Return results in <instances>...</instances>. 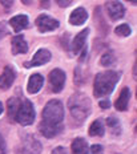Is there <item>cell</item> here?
Masks as SVG:
<instances>
[{
    "label": "cell",
    "mask_w": 137,
    "mask_h": 154,
    "mask_svg": "<svg viewBox=\"0 0 137 154\" xmlns=\"http://www.w3.org/2000/svg\"><path fill=\"white\" fill-rule=\"evenodd\" d=\"M64 106L59 100H51L47 102L43 110V121L39 125V130L47 138L56 137L63 130Z\"/></svg>",
    "instance_id": "1"
},
{
    "label": "cell",
    "mask_w": 137,
    "mask_h": 154,
    "mask_svg": "<svg viewBox=\"0 0 137 154\" xmlns=\"http://www.w3.org/2000/svg\"><path fill=\"white\" fill-rule=\"evenodd\" d=\"M119 80H120V75L117 72H113V70L98 73V75L95 77V82H93L95 96H96L97 98L109 96L111 93L113 92L114 86H116Z\"/></svg>",
    "instance_id": "2"
},
{
    "label": "cell",
    "mask_w": 137,
    "mask_h": 154,
    "mask_svg": "<svg viewBox=\"0 0 137 154\" xmlns=\"http://www.w3.org/2000/svg\"><path fill=\"white\" fill-rule=\"evenodd\" d=\"M68 108L72 117L79 122H83L91 113V101L84 93H75L68 101Z\"/></svg>",
    "instance_id": "3"
},
{
    "label": "cell",
    "mask_w": 137,
    "mask_h": 154,
    "mask_svg": "<svg viewBox=\"0 0 137 154\" xmlns=\"http://www.w3.org/2000/svg\"><path fill=\"white\" fill-rule=\"evenodd\" d=\"M35 116H36V112H35L32 102L30 100H24L19 106L15 120L23 126H27V125H31L35 121Z\"/></svg>",
    "instance_id": "4"
},
{
    "label": "cell",
    "mask_w": 137,
    "mask_h": 154,
    "mask_svg": "<svg viewBox=\"0 0 137 154\" xmlns=\"http://www.w3.org/2000/svg\"><path fill=\"white\" fill-rule=\"evenodd\" d=\"M48 81H49V86L51 91L53 93H59L63 91L65 84V73L61 69H53L48 76Z\"/></svg>",
    "instance_id": "5"
},
{
    "label": "cell",
    "mask_w": 137,
    "mask_h": 154,
    "mask_svg": "<svg viewBox=\"0 0 137 154\" xmlns=\"http://www.w3.org/2000/svg\"><path fill=\"white\" fill-rule=\"evenodd\" d=\"M60 23L56 20V19H52L48 15H40L39 17L36 19V27L40 32H51L55 31L56 28H59Z\"/></svg>",
    "instance_id": "6"
},
{
    "label": "cell",
    "mask_w": 137,
    "mask_h": 154,
    "mask_svg": "<svg viewBox=\"0 0 137 154\" xmlns=\"http://www.w3.org/2000/svg\"><path fill=\"white\" fill-rule=\"evenodd\" d=\"M51 52L48 49H39L36 53H35V56L32 57V60L28 63H25L24 65L27 66V68H32V66H40V65H44V64H47L51 60Z\"/></svg>",
    "instance_id": "7"
},
{
    "label": "cell",
    "mask_w": 137,
    "mask_h": 154,
    "mask_svg": "<svg viewBox=\"0 0 137 154\" xmlns=\"http://www.w3.org/2000/svg\"><path fill=\"white\" fill-rule=\"evenodd\" d=\"M15 77H16V72L12 66L7 65L3 70L2 76H0V89L3 91H7V89L11 88V85L14 84Z\"/></svg>",
    "instance_id": "8"
},
{
    "label": "cell",
    "mask_w": 137,
    "mask_h": 154,
    "mask_svg": "<svg viewBox=\"0 0 137 154\" xmlns=\"http://www.w3.org/2000/svg\"><path fill=\"white\" fill-rule=\"evenodd\" d=\"M105 7H107L108 15L112 20H120L125 15V7L120 2H108Z\"/></svg>",
    "instance_id": "9"
},
{
    "label": "cell",
    "mask_w": 137,
    "mask_h": 154,
    "mask_svg": "<svg viewBox=\"0 0 137 154\" xmlns=\"http://www.w3.org/2000/svg\"><path fill=\"white\" fill-rule=\"evenodd\" d=\"M23 153L24 154H40L41 143L33 136H27L23 141Z\"/></svg>",
    "instance_id": "10"
},
{
    "label": "cell",
    "mask_w": 137,
    "mask_h": 154,
    "mask_svg": "<svg viewBox=\"0 0 137 154\" xmlns=\"http://www.w3.org/2000/svg\"><path fill=\"white\" fill-rule=\"evenodd\" d=\"M129 100H130V89L128 86H125V88L121 89L119 98H117L116 102H114V108H116L119 112H125L126 109H128Z\"/></svg>",
    "instance_id": "11"
},
{
    "label": "cell",
    "mask_w": 137,
    "mask_h": 154,
    "mask_svg": "<svg viewBox=\"0 0 137 154\" xmlns=\"http://www.w3.org/2000/svg\"><path fill=\"white\" fill-rule=\"evenodd\" d=\"M44 84V77L40 75V73H35L30 77V81H28V93H31V94H35V93H37L41 89V86Z\"/></svg>",
    "instance_id": "12"
},
{
    "label": "cell",
    "mask_w": 137,
    "mask_h": 154,
    "mask_svg": "<svg viewBox=\"0 0 137 154\" xmlns=\"http://www.w3.org/2000/svg\"><path fill=\"white\" fill-rule=\"evenodd\" d=\"M88 33H89V29H88V28H85V29H83L80 33H77V36L73 38V43H72V51H73V53L77 54L83 49V48H84L85 40H87V37H88Z\"/></svg>",
    "instance_id": "13"
},
{
    "label": "cell",
    "mask_w": 137,
    "mask_h": 154,
    "mask_svg": "<svg viewBox=\"0 0 137 154\" xmlns=\"http://www.w3.org/2000/svg\"><path fill=\"white\" fill-rule=\"evenodd\" d=\"M87 19H88V12L83 7H80V8H76L71 14V16H69V23L72 25H81L83 23H85Z\"/></svg>",
    "instance_id": "14"
},
{
    "label": "cell",
    "mask_w": 137,
    "mask_h": 154,
    "mask_svg": "<svg viewBox=\"0 0 137 154\" xmlns=\"http://www.w3.org/2000/svg\"><path fill=\"white\" fill-rule=\"evenodd\" d=\"M28 52V44L25 43L24 37L21 35L15 36L12 38V53L19 54V53H27Z\"/></svg>",
    "instance_id": "15"
},
{
    "label": "cell",
    "mask_w": 137,
    "mask_h": 154,
    "mask_svg": "<svg viewBox=\"0 0 137 154\" xmlns=\"http://www.w3.org/2000/svg\"><path fill=\"white\" fill-rule=\"evenodd\" d=\"M28 23H30V20H28V17L25 15H16L9 20V24H11V27L14 28L15 32H20L21 29L27 28Z\"/></svg>",
    "instance_id": "16"
},
{
    "label": "cell",
    "mask_w": 137,
    "mask_h": 154,
    "mask_svg": "<svg viewBox=\"0 0 137 154\" xmlns=\"http://www.w3.org/2000/svg\"><path fill=\"white\" fill-rule=\"evenodd\" d=\"M72 154H89L88 142L84 138H76L72 142Z\"/></svg>",
    "instance_id": "17"
},
{
    "label": "cell",
    "mask_w": 137,
    "mask_h": 154,
    "mask_svg": "<svg viewBox=\"0 0 137 154\" xmlns=\"http://www.w3.org/2000/svg\"><path fill=\"white\" fill-rule=\"evenodd\" d=\"M19 106H20V101H19L17 97H11L8 100L7 108H8V117H9V120H15V118H16V113L19 110Z\"/></svg>",
    "instance_id": "18"
},
{
    "label": "cell",
    "mask_w": 137,
    "mask_h": 154,
    "mask_svg": "<svg viewBox=\"0 0 137 154\" xmlns=\"http://www.w3.org/2000/svg\"><path fill=\"white\" fill-rule=\"evenodd\" d=\"M89 134L93 137L96 136H103L104 134V124L101 120H96L93 121L91 125V128H89Z\"/></svg>",
    "instance_id": "19"
},
{
    "label": "cell",
    "mask_w": 137,
    "mask_h": 154,
    "mask_svg": "<svg viewBox=\"0 0 137 154\" xmlns=\"http://www.w3.org/2000/svg\"><path fill=\"white\" fill-rule=\"evenodd\" d=\"M117 36H121V37H126L129 36L130 33H132V29H130V27L128 24H121L119 27H116V29H114Z\"/></svg>",
    "instance_id": "20"
},
{
    "label": "cell",
    "mask_w": 137,
    "mask_h": 154,
    "mask_svg": "<svg viewBox=\"0 0 137 154\" xmlns=\"http://www.w3.org/2000/svg\"><path fill=\"white\" fill-rule=\"evenodd\" d=\"M114 60H116V57H114L113 52H107V53H104L103 56H101L100 63H101V65L103 66H109V65H112V64L114 63Z\"/></svg>",
    "instance_id": "21"
},
{
    "label": "cell",
    "mask_w": 137,
    "mask_h": 154,
    "mask_svg": "<svg viewBox=\"0 0 137 154\" xmlns=\"http://www.w3.org/2000/svg\"><path fill=\"white\" fill-rule=\"evenodd\" d=\"M107 124L109 125V128L111 129H113V133H120V129H121V126H120V122H119V120H117L116 117H109V118H107Z\"/></svg>",
    "instance_id": "22"
},
{
    "label": "cell",
    "mask_w": 137,
    "mask_h": 154,
    "mask_svg": "<svg viewBox=\"0 0 137 154\" xmlns=\"http://www.w3.org/2000/svg\"><path fill=\"white\" fill-rule=\"evenodd\" d=\"M103 153H104V150L101 145H93L89 149V154H103Z\"/></svg>",
    "instance_id": "23"
},
{
    "label": "cell",
    "mask_w": 137,
    "mask_h": 154,
    "mask_svg": "<svg viewBox=\"0 0 137 154\" xmlns=\"http://www.w3.org/2000/svg\"><path fill=\"white\" fill-rule=\"evenodd\" d=\"M98 105H100V108H103V109H108L111 106V101L108 100V98H104V100L98 101Z\"/></svg>",
    "instance_id": "24"
},
{
    "label": "cell",
    "mask_w": 137,
    "mask_h": 154,
    "mask_svg": "<svg viewBox=\"0 0 137 154\" xmlns=\"http://www.w3.org/2000/svg\"><path fill=\"white\" fill-rule=\"evenodd\" d=\"M52 154H68V153H67V150L64 147L59 146V147H55V149L52 150Z\"/></svg>",
    "instance_id": "25"
},
{
    "label": "cell",
    "mask_w": 137,
    "mask_h": 154,
    "mask_svg": "<svg viewBox=\"0 0 137 154\" xmlns=\"http://www.w3.org/2000/svg\"><path fill=\"white\" fill-rule=\"evenodd\" d=\"M57 4H59L60 7H68V5L72 4V2H71V0H59V2H57Z\"/></svg>",
    "instance_id": "26"
},
{
    "label": "cell",
    "mask_w": 137,
    "mask_h": 154,
    "mask_svg": "<svg viewBox=\"0 0 137 154\" xmlns=\"http://www.w3.org/2000/svg\"><path fill=\"white\" fill-rule=\"evenodd\" d=\"M0 154H5V142L2 136H0Z\"/></svg>",
    "instance_id": "27"
},
{
    "label": "cell",
    "mask_w": 137,
    "mask_h": 154,
    "mask_svg": "<svg viewBox=\"0 0 137 154\" xmlns=\"http://www.w3.org/2000/svg\"><path fill=\"white\" fill-rule=\"evenodd\" d=\"M7 35V29H5V25L3 23H0V38L4 37Z\"/></svg>",
    "instance_id": "28"
},
{
    "label": "cell",
    "mask_w": 137,
    "mask_h": 154,
    "mask_svg": "<svg viewBox=\"0 0 137 154\" xmlns=\"http://www.w3.org/2000/svg\"><path fill=\"white\" fill-rule=\"evenodd\" d=\"M2 4H3V5H5V7H11V5L14 4V3H12V2H2Z\"/></svg>",
    "instance_id": "29"
},
{
    "label": "cell",
    "mask_w": 137,
    "mask_h": 154,
    "mask_svg": "<svg viewBox=\"0 0 137 154\" xmlns=\"http://www.w3.org/2000/svg\"><path fill=\"white\" fill-rule=\"evenodd\" d=\"M2 113H3V104L0 102V114H2Z\"/></svg>",
    "instance_id": "30"
}]
</instances>
